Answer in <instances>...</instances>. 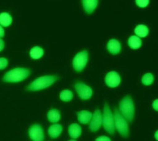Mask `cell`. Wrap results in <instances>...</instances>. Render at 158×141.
Here are the masks:
<instances>
[{
	"label": "cell",
	"mask_w": 158,
	"mask_h": 141,
	"mask_svg": "<svg viewBox=\"0 0 158 141\" xmlns=\"http://www.w3.org/2000/svg\"><path fill=\"white\" fill-rule=\"evenodd\" d=\"M31 72L26 68H16L6 72L4 75L3 81L5 82L16 83L20 82L27 79Z\"/></svg>",
	"instance_id": "cell-1"
},
{
	"label": "cell",
	"mask_w": 158,
	"mask_h": 141,
	"mask_svg": "<svg viewBox=\"0 0 158 141\" xmlns=\"http://www.w3.org/2000/svg\"><path fill=\"white\" fill-rule=\"evenodd\" d=\"M58 78L55 75L42 76L34 80L27 87V89L30 91H37L46 89L53 84Z\"/></svg>",
	"instance_id": "cell-2"
},
{
	"label": "cell",
	"mask_w": 158,
	"mask_h": 141,
	"mask_svg": "<svg viewBox=\"0 0 158 141\" xmlns=\"http://www.w3.org/2000/svg\"><path fill=\"white\" fill-rule=\"evenodd\" d=\"M120 110L124 118L129 122L132 121L135 114V108L132 99L129 96L124 97L120 103Z\"/></svg>",
	"instance_id": "cell-3"
},
{
	"label": "cell",
	"mask_w": 158,
	"mask_h": 141,
	"mask_svg": "<svg viewBox=\"0 0 158 141\" xmlns=\"http://www.w3.org/2000/svg\"><path fill=\"white\" fill-rule=\"evenodd\" d=\"M102 125L104 129L109 134H113L114 132V116L108 105H105L103 110Z\"/></svg>",
	"instance_id": "cell-4"
},
{
	"label": "cell",
	"mask_w": 158,
	"mask_h": 141,
	"mask_svg": "<svg viewBox=\"0 0 158 141\" xmlns=\"http://www.w3.org/2000/svg\"><path fill=\"white\" fill-rule=\"evenodd\" d=\"M114 126L116 128L118 132L123 137H127L129 134L128 125L125 118L117 110L114 113Z\"/></svg>",
	"instance_id": "cell-5"
},
{
	"label": "cell",
	"mask_w": 158,
	"mask_h": 141,
	"mask_svg": "<svg viewBox=\"0 0 158 141\" xmlns=\"http://www.w3.org/2000/svg\"><path fill=\"white\" fill-rule=\"evenodd\" d=\"M88 61V51L84 50L78 53L73 58V67L77 72H81Z\"/></svg>",
	"instance_id": "cell-6"
},
{
	"label": "cell",
	"mask_w": 158,
	"mask_h": 141,
	"mask_svg": "<svg viewBox=\"0 0 158 141\" xmlns=\"http://www.w3.org/2000/svg\"><path fill=\"white\" fill-rule=\"evenodd\" d=\"M75 89L78 96L84 100L90 99L93 94L92 89L84 83H77L75 85Z\"/></svg>",
	"instance_id": "cell-7"
},
{
	"label": "cell",
	"mask_w": 158,
	"mask_h": 141,
	"mask_svg": "<svg viewBox=\"0 0 158 141\" xmlns=\"http://www.w3.org/2000/svg\"><path fill=\"white\" fill-rule=\"evenodd\" d=\"M29 135L32 141H43L44 139L42 127L37 124L33 125L31 126L29 130Z\"/></svg>",
	"instance_id": "cell-8"
},
{
	"label": "cell",
	"mask_w": 158,
	"mask_h": 141,
	"mask_svg": "<svg viewBox=\"0 0 158 141\" xmlns=\"http://www.w3.org/2000/svg\"><path fill=\"white\" fill-rule=\"evenodd\" d=\"M91 119L89 129L92 132H96L99 129L102 123V116L101 111L99 110H96L94 112L93 115H92Z\"/></svg>",
	"instance_id": "cell-9"
},
{
	"label": "cell",
	"mask_w": 158,
	"mask_h": 141,
	"mask_svg": "<svg viewBox=\"0 0 158 141\" xmlns=\"http://www.w3.org/2000/svg\"><path fill=\"white\" fill-rule=\"evenodd\" d=\"M105 82L108 86L114 88L120 85L121 82V78L120 75L115 71L110 72L106 75Z\"/></svg>",
	"instance_id": "cell-10"
},
{
	"label": "cell",
	"mask_w": 158,
	"mask_h": 141,
	"mask_svg": "<svg viewBox=\"0 0 158 141\" xmlns=\"http://www.w3.org/2000/svg\"><path fill=\"white\" fill-rule=\"evenodd\" d=\"M107 48L110 53L113 55H117L120 52L122 47L119 42L114 39H113L108 43Z\"/></svg>",
	"instance_id": "cell-11"
},
{
	"label": "cell",
	"mask_w": 158,
	"mask_h": 141,
	"mask_svg": "<svg viewBox=\"0 0 158 141\" xmlns=\"http://www.w3.org/2000/svg\"><path fill=\"white\" fill-rule=\"evenodd\" d=\"M82 3L86 13L90 14L96 8L98 4V0H82Z\"/></svg>",
	"instance_id": "cell-12"
},
{
	"label": "cell",
	"mask_w": 158,
	"mask_h": 141,
	"mask_svg": "<svg viewBox=\"0 0 158 141\" xmlns=\"http://www.w3.org/2000/svg\"><path fill=\"white\" fill-rule=\"evenodd\" d=\"M69 134L72 138H78L82 134L81 126L77 123L71 124L69 127Z\"/></svg>",
	"instance_id": "cell-13"
},
{
	"label": "cell",
	"mask_w": 158,
	"mask_h": 141,
	"mask_svg": "<svg viewBox=\"0 0 158 141\" xmlns=\"http://www.w3.org/2000/svg\"><path fill=\"white\" fill-rule=\"evenodd\" d=\"M62 126L60 124L51 125L48 129V134L52 138H57L60 135L62 132Z\"/></svg>",
	"instance_id": "cell-14"
},
{
	"label": "cell",
	"mask_w": 158,
	"mask_h": 141,
	"mask_svg": "<svg viewBox=\"0 0 158 141\" xmlns=\"http://www.w3.org/2000/svg\"><path fill=\"white\" fill-rule=\"evenodd\" d=\"M78 120L82 124H86L89 123L92 118V113L90 111L83 110L77 113Z\"/></svg>",
	"instance_id": "cell-15"
},
{
	"label": "cell",
	"mask_w": 158,
	"mask_h": 141,
	"mask_svg": "<svg viewBox=\"0 0 158 141\" xmlns=\"http://www.w3.org/2000/svg\"><path fill=\"white\" fill-rule=\"evenodd\" d=\"M128 46L134 49H137L140 48L142 46V41L137 36L133 35L131 36L128 40Z\"/></svg>",
	"instance_id": "cell-16"
},
{
	"label": "cell",
	"mask_w": 158,
	"mask_h": 141,
	"mask_svg": "<svg viewBox=\"0 0 158 141\" xmlns=\"http://www.w3.org/2000/svg\"><path fill=\"white\" fill-rule=\"evenodd\" d=\"M44 55V50L42 48L39 46L33 47L30 51V56L34 60L41 58Z\"/></svg>",
	"instance_id": "cell-17"
},
{
	"label": "cell",
	"mask_w": 158,
	"mask_h": 141,
	"mask_svg": "<svg viewBox=\"0 0 158 141\" xmlns=\"http://www.w3.org/2000/svg\"><path fill=\"white\" fill-rule=\"evenodd\" d=\"M47 117L49 122L52 123H56L60 120L61 115L58 110L53 109L48 111Z\"/></svg>",
	"instance_id": "cell-18"
},
{
	"label": "cell",
	"mask_w": 158,
	"mask_h": 141,
	"mask_svg": "<svg viewBox=\"0 0 158 141\" xmlns=\"http://www.w3.org/2000/svg\"><path fill=\"white\" fill-rule=\"evenodd\" d=\"M135 34L140 37H146L149 34L148 27L145 25H139L135 27L134 31Z\"/></svg>",
	"instance_id": "cell-19"
},
{
	"label": "cell",
	"mask_w": 158,
	"mask_h": 141,
	"mask_svg": "<svg viewBox=\"0 0 158 141\" xmlns=\"http://www.w3.org/2000/svg\"><path fill=\"white\" fill-rule=\"evenodd\" d=\"M12 22V18L8 13L3 12L0 14V25L3 27H8Z\"/></svg>",
	"instance_id": "cell-20"
},
{
	"label": "cell",
	"mask_w": 158,
	"mask_h": 141,
	"mask_svg": "<svg viewBox=\"0 0 158 141\" xmlns=\"http://www.w3.org/2000/svg\"><path fill=\"white\" fill-rule=\"evenodd\" d=\"M60 99L65 102L70 101L73 98V93L70 90H64L60 94Z\"/></svg>",
	"instance_id": "cell-21"
},
{
	"label": "cell",
	"mask_w": 158,
	"mask_h": 141,
	"mask_svg": "<svg viewBox=\"0 0 158 141\" xmlns=\"http://www.w3.org/2000/svg\"><path fill=\"white\" fill-rule=\"evenodd\" d=\"M154 77L152 74L150 73H148L145 74L142 79V82L145 85H150L153 83Z\"/></svg>",
	"instance_id": "cell-22"
},
{
	"label": "cell",
	"mask_w": 158,
	"mask_h": 141,
	"mask_svg": "<svg viewBox=\"0 0 158 141\" xmlns=\"http://www.w3.org/2000/svg\"><path fill=\"white\" fill-rule=\"evenodd\" d=\"M137 5L141 8L146 7L149 3V0H135Z\"/></svg>",
	"instance_id": "cell-23"
},
{
	"label": "cell",
	"mask_w": 158,
	"mask_h": 141,
	"mask_svg": "<svg viewBox=\"0 0 158 141\" xmlns=\"http://www.w3.org/2000/svg\"><path fill=\"white\" fill-rule=\"evenodd\" d=\"M8 60L5 58H0V70H4L8 65Z\"/></svg>",
	"instance_id": "cell-24"
},
{
	"label": "cell",
	"mask_w": 158,
	"mask_h": 141,
	"mask_svg": "<svg viewBox=\"0 0 158 141\" xmlns=\"http://www.w3.org/2000/svg\"><path fill=\"white\" fill-rule=\"evenodd\" d=\"M96 141H111V140L106 136H101L97 138Z\"/></svg>",
	"instance_id": "cell-25"
},
{
	"label": "cell",
	"mask_w": 158,
	"mask_h": 141,
	"mask_svg": "<svg viewBox=\"0 0 158 141\" xmlns=\"http://www.w3.org/2000/svg\"><path fill=\"white\" fill-rule=\"evenodd\" d=\"M4 47H5V43H4V41L0 39V52L4 49Z\"/></svg>",
	"instance_id": "cell-26"
},
{
	"label": "cell",
	"mask_w": 158,
	"mask_h": 141,
	"mask_svg": "<svg viewBox=\"0 0 158 141\" xmlns=\"http://www.w3.org/2000/svg\"><path fill=\"white\" fill-rule=\"evenodd\" d=\"M152 106L156 111H157V99L155 100L152 104Z\"/></svg>",
	"instance_id": "cell-27"
},
{
	"label": "cell",
	"mask_w": 158,
	"mask_h": 141,
	"mask_svg": "<svg viewBox=\"0 0 158 141\" xmlns=\"http://www.w3.org/2000/svg\"><path fill=\"white\" fill-rule=\"evenodd\" d=\"M5 35V31L4 29H3V27L0 25V37H3Z\"/></svg>",
	"instance_id": "cell-28"
},
{
	"label": "cell",
	"mask_w": 158,
	"mask_h": 141,
	"mask_svg": "<svg viewBox=\"0 0 158 141\" xmlns=\"http://www.w3.org/2000/svg\"><path fill=\"white\" fill-rule=\"evenodd\" d=\"M156 135L155 134V137L156 138V140H157V132H156Z\"/></svg>",
	"instance_id": "cell-29"
},
{
	"label": "cell",
	"mask_w": 158,
	"mask_h": 141,
	"mask_svg": "<svg viewBox=\"0 0 158 141\" xmlns=\"http://www.w3.org/2000/svg\"><path fill=\"white\" fill-rule=\"evenodd\" d=\"M69 141H76V140H69Z\"/></svg>",
	"instance_id": "cell-30"
}]
</instances>
